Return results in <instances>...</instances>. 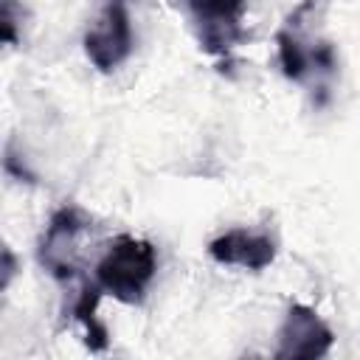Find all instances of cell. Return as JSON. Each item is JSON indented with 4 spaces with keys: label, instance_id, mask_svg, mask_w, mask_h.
<instances>
[{
    "label": "cell",
    "instance_id": "cell-1",
    "mask_svg": "<svg viewBox=\"0 0 360 360\" xmlns=\"http://www.w3.org/2000/svg\"><path fill=\"white\" fill-rule=\"evenodd\" d=\"M158 270L155 248L138 236H115L96 264V281L121 304H141Z\"/></svg>",
    "mask_w": 360,
    "mask_h": 360
},
{
    "label": "cell",
    "instance_id": "cell-2",
    "mask_svg": "<svg viewBox=\"0 0 360 360\" xmlns=\"http://www.w3.org/2000/svg\"><path fill=\"white\" fill-rule=\"evenodd\" d=\"M132 39L129 0H104L84 34V53L98 70L110 73L132 53Z\"/></svg>",
    "mask_w": 360,
    "mask_h": 360
},
{
    "label": "cell",
    "instance_id": "cell-3",
    "mask_svg": "<svg viewBox=\"0 0 360 360\" xmlns=\"http://www.w3.org/2000/svg\"><path fill=\"white\" fill-rule=\"evenodd\" d=\"M90 225L87 214L76 205H62L39 239V262L53 278H70L76 273V239Z\"/></svg>",
    "mask_w": 360,
    "mask_h": 360
},
{
    "label": "cell",
    "instance_id": "cell-4",
    "mask_svg": "<svg viewBox=\"0 0 360 360\" xmlns=\"http://www.w3.org/2000/svg\"><path fill=\"white\" fill-rule=\"evenodd\" d=\"M200 31V42L211 53H228L242 37L239 20L248 0H180Z\"/></svg>",
    "mask_w": 360,
    "mask_h": 360
},
{
    "label": "cell",
    "instance_id": "cell-5",
    "mask_svg": "<svg viewBox=\"0 0 360 360\" xmlns=\"http://www.w3.org/2000/svg\"><path fill=\"white\" fill-rule=\"evenodd\" d=\"M335 335L312 307L292 304L278 329L276 357H323Z\"/></svg>",
    "mask_w": 360,
    "mask_h": 360
},
{
    "label": "cell",
    "instance_id": "cell-6",
    "mask_svg": "<svg viewBox=\"0 0 360 360\" xmlns=\"http://www.w3.org/2000/svg\"><path fill=\"white\" fill-rule=\"evenodd\" d=\"M208 253L219 264L245 267V270H264L276 259V239L267 231L231 228L208 245Z\"/></svg>",
    "mask_w": 360,
    "mask_h": 360
},
{
    "label": "cell",
    "instance_id": "cell-7",
    "mask_svg": "<svg viewBox=\"0 0 360 360\" xmlns=\"http://www.w3.org/2000/svg\"><path fill=\"white\" fill-rule=\"evenodd\" d=\"M101 287L98 281H84L82 290L76 292L73 304H70V315L84 326V335H87V346L93 352H101L107 349V326L98 321L96 315V307H98V298H101Z\"/></svg>",
    "mask_w": 360,
    "mask_h": 360
}]
</instances>
